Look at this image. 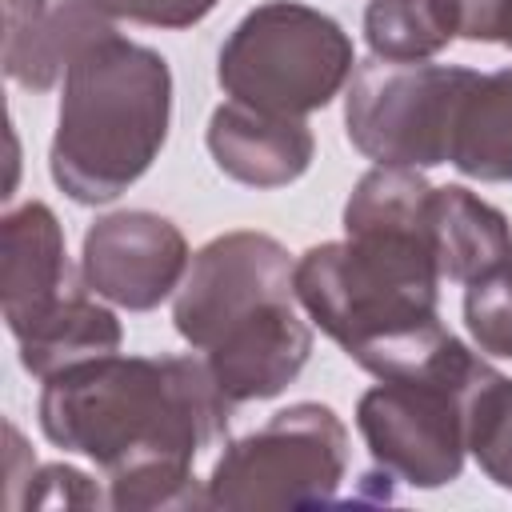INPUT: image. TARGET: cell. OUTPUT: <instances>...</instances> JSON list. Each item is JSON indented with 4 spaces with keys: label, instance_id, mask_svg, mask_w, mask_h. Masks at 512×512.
Here are the masks:
<instances>
[{
    "label": "cell",
    "instance_id": "1",
    "mask_svg": "<svg viewBox=\"0 0 512 512\" xmlns=\"http://www.w3.org/2000/svg\"><path fill=\"white\" fill-rule=\"evenodd\" d=\"M232 416L204 360L96 356L60 368L40 392V428L64 452H84L108 472L112 508L208 504L192 460L224 436Z\"/></svg>",
    "mask_w": 512,
    "mask_h": 512
},
{
    "label": "cell",
    "instance_id": "2",
    "mask_svg": "<svg viewBox=\"0 0 512 512\" xmlns=\"http://www.w3.org/2000/svg\"><path fill=\"white\" fill-rule=\"evenodd\" d=\"M344 240L308 248L292 284L304 312L356 360L440 324L432 184L376 164L344 204Z\"/></svg>",
    "mask_w": 512,
    "mask_h": 512
},
{
    "label": "cell",
    "instance_id": "3",
    "mask_svg": "<svg viewBox=\"0 0 512 512\" xmlns=\"http://www.w3.org/2000/svg\"><path fill=\"white\" fill-rule=\"evenodd\" d=\"M172 120L168 60L116 32L92 40L64 72L52 180L76 204H108L156 160Z\"/></svg>",
    "mask_w": 512,
    "mask_h": 512
},
{
    "label": "cell",
    "instance_id": "4",
    "mask_svg": "<svg viewBox=\"0 0 512 512\" xmlns=\"http://www.w3.org/2000/svg\"><path fill=\"white\" fill-rule=\"evenodd\" d=\"M352 72L356 56L348 32L300 0L252 8L216 56V80L232 100L300 120L324 108Z\"/></svg>",
    "mask_w": 512,
    "mask_h": 512
},
{
    "label": "cell",
    "instance_id": "5",
    "mask_svg": "<svg viewBox=\"0 0 512 512\" xmlns=\"http://www.w3.org/2000/svg\"><path fill=\"white\" fill-rule=\"evenodd\" d=\"M480 72L428 60H364L352 72L344 124L348 140L388 168L448 164L452 136Z\"/></svg>",
    "mask_w": 512,
    "mask_h": 512
},
{
    "label": "cell",
    "instance_id": "6",
    "mask_svg": "<svg viewBox=\"0 0 512 512\" xmlns=\"http://www.w3.org/2000/svg\"><path fill=\"white\" fill-rule=\"evenodd\" d=\"M348 468V428L324 404L280 408L264 428L228 444L208 480L216 508H292L336 496Z\"/></svg>",
    "mask_w": 512,
    "mask_h": 512
},
{
    "label": "cell",
    "instance_id": "7",
    "mask_svg": "<svg viewBox=\"0 0 512 512\" xmlns=\"http://www.w3.org/2000/svg\"><path fill=\"white\" fill-rule=\"evenodd\" d=\"M380 380L356 404V428L372 460L404 484L440 488L464 468V396L480 380Z\"/></svg>",
    "mask_w": 512,
    "mask_h": 512
},
{
    "label": "cell",
    "instance_id": "8",
    "mask_svg": "<svg viewBox=\"0 0 512 512\" xmlns=\"http://www.w3.org/2000/svg\"><path fill=\"white\" fill-rule=\"evenodd\" d=\"M292 272L296 264L288 260L284 244L264 232H228L208 240L176 288V332L200 352L212 348L252 312L276 300H296Z\"/></svg>",
    "mask_w": 512,
    "mask_h": 512
},
{
    "label": "cell",
    "instance_id": "9",
    "mask_svg": "<svg viewBox=\"0 0 512 512\" xmlns=\"http://www.w3.org/2000/svg\"><path fill=\"white\" fill-rule=\"evenodd\" d=\"M80 272L96 296L128 312H148L180 288L188 244L180 228L156 212H116L88 228Z\"/></svg>",
    "mask_w": 512,
    "mask_h": 512
},
{
    "label": "cell",
    "instance_id": "10",
    "mask_svg": "<svg viewBox=\"0 0 512 512\" xmlns=\"http://www.w3.org/2000/svg\"><path fill=\"white\" fill-rule=\"evenodd\" d=\"M76 292L64 232L48 204L28 200L4 216L0 228V308L8 332L20 340Z\"/></svg>",
    "mask_w": 512,
    "mask_h": 512
},
{
    "label": "cell",
    "instance_id": "11",
    "mask_svg": "<svg viewBox=\"0 0 512 512\" xmlns=\"http://www.w3.org/2000/svg\"><path fill=\"white\" fill-rule=\"evenodd\" d=\"M312 352V332L296 312V300H276L248 320L232 324L212 348H204V364L228 404L268 400L284 392L300 376Z\"/></svg>",
    "mask_w": 512,
    "mask_h": 512
},
{
    "label": "cell",
    "instance_id": "12",
    "mask_svg": "<svg viewBox=\"0 0 512 512\" xmlns=\"http://www.w3.org/2000/svg\"><path fill=\"white\" fill-rule=\"evenodd\" d=\"M208 152L224 176L248 188H284L312 164V132L300 116H272L228 100L208 120Z\"/></svg>",
    "mask_w": 512,
    "mask_h": 512
},
{
    "label": "cell",
    "instance_id": "13",
    "mask_svg": "<svg viewBox=\"0 0 512 512\" xmlns=\"http://www.w3.org/2000/svg\"><path fill=\"white\" fill-rule=\"evenodd\" d=\"M116 16L100 0H60L48 4V12L20 28L16 36H4V76L28 92H48L68 64L104 32H116Z\"/></svg>",
    "mask_w": 512,
    "mask_h": 512
},
{
    "label": "cell",
    "instance_id": "14",
    "mask_svg": "<svg viewBox=\"0 0 512 512\" xmlns=\"http://www.w3.org/2000/svg\"><path fill=\"white\" fill-rule=\"evenodd\" d=\"M432 240L440 280L472 284L512 264L508 220L460 184L432 188Z\"/></svg>",
    "mask_w": 512,
    "mask_h": 512
},
{
    "label": "cell",
    "instance_id": "15",
    "mask_svg": "<svg viewBox=\"0 0 512 512\" xmlns=\"http://www.w3.org/2000/svg\"><path fill=\"white\" fill-rule=\"evenodd\" d=\"M16 344H20V364L32 376L48 380L60 368L116 352L120 348V320L84 284L52 316H44L32 332H24Z\"/></svg>",
    "mask_w": 512,
    "mask_h": 512
},
{
    "label": "cell",
    "instance_id": "16",
    "mask_svg": "<svg viewBox=\"0 0 512 512\" xmlns=\"http://www.w3.org/2000/svg\"><path fill=\"white\" fill-rule=\"evenodd\" d=\"M448 164L472 180H512V68L476 80L460 108Z\"/></svg>",
    "mask_w": 512,
    "mask_h": 512
},
{
    "label": "cell",
    "instance_id": "17",
    "mask_svg": "<svg viewBox=\"0 0 512 512\" xmlns=\"http://www.w3.org/2000/svg\"><path fill=\"white\" fill-rule=\"evenodd\" d=\"M456 36V0H368L364 8V40L380 60H428Z\"/></svg>",
    "mask_w": 512,
    "mask_h": 512
},
{
    "label": "cell",
    "instance_id": "18",
    "mask_svg": "<svg viewBox=\"0 0 512 512\" xmlns=\"http://www.w3.org/2000/svg\"><path fill=\"white\" fill-rule=\"evenodd\" d=\"M464 440L476 464L512 492V380L484 368L464 396Z\"/></svg>",
    "mask_w": 512,
    "mask_h": 512
},
{
    "label": "cell",
    "instance_id": "19",
    "mask_svg": "<svg viewBox=\"0 0 512 512\" xmlns=\"http://www.w3.org/2000/svg\"><path fill=\"white\" fill-rule=\"evenodd\" d=\"M464 324L480 352L512 360V264L464 284Z\"/></svg>",
    "mask_w": 512,
    "mask_h": 512
},
{
    "label": "cell",
    "instance_id": "20",
    "mask_svg": "<svg viewBox=\"0 0 512 512\" xmlns=\"http://www.w3.org/2000/svg\"><path fill=\"white\" fill-rule=\"evenodd\" d=\"M116 20H136L152 28H188L204 20L216 0H100Z\"/></svg>",
    "mask_w": 512,
    "mask_h": 512
},
{
    "label": "cell",
    "instance_id": "21",
    "mask_svg": "<svg viewBox=\"0 0 512 512\" xmlns=\"http://www.w3.org/2000/svg\"><path fill=\"white\" fill-rule=\"evenodd\" d=\"M456 12L464 40L512 48V0H456Z\"/></svg>",
    "mask_w": 512,
    "mask_h": 512
},
{
    "label": "cell",
    "instance_id": "22",
    "mask_svg": "<svg viewBox=\"0 0 512 512\" xmlns=\"http://www.w3.org/2000/svg\"><path fill=\"white\" fill-rule=\"evenodd\" d=\"M36 488L28 492L24 504H100L104 496L96 492V484L76 472V468H64V464H52V468H40L36 476Z\"/></svg>",
    "mask_w": 512,
    "mask_h": 512
},
{
    "label": "cell",
    "instance_id": "23",
    "mask_svg": "<svg viewBox=\"0 0 512 512\" xmlns=\"http://www.w3.org/2000/svg\"><path fill=\"white\" fill-rule=\"evenodd\" d=\"M48 12V0H4V36H16L20 28L36 24Z\"/></svg>",
    "mask_w": 512,
    "mask_h": 512
}]
</instances>
